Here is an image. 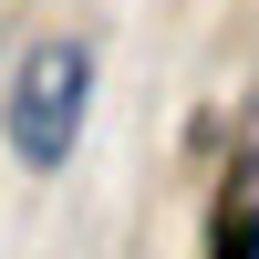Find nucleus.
Returning a JSON list of instances; mask_svg holds the SVG:
<instances>
[{
    "label": "nucleus",
    "mask_w": 259,
    "mask_h": 259,
    "mask_svg": "<svg viewBox=\"0 0 259 259\" xmlns=\"http://www.w3.org/2000/svg\"><path fill=\"white\" fill-rule=\"evenodd\" d=\"M83 114H94V41H73V31L31 41V62H21L11 104H0V135H11V156L31 166V177H52V166L83 145Z\"/></svg>",
    "instance_id": "1"
},
{
    "label": "nucleus",
    "mask_w": 259,
    "mask_h": 259,
    "mask_svg": "<svg viewBox=\"0 0 259 259\" xmlns=\"http://www.w3.org/2000/svg\"><path fill=\"white\" fill-rule=\"evenodd\" d=\"M207 259H259V218H249V156L228 166V197H218V228H207Z\"/></svg>",
    "instance_id": "2"
}]
</instances>
